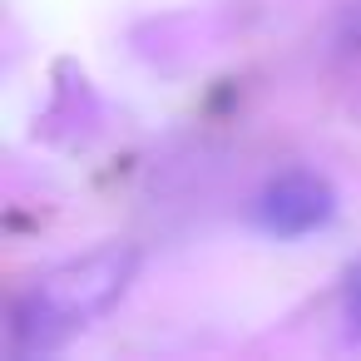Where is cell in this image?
<instances>
[{
    "label": "cell",
    "mask_w": 361,
    "mask_h": 361,
    "mask_svg": "<svg viewBox=\"0 0 361 361\" xmlns=\"http://www.w3.org/2000/svg\"><path fill=\"white\" fill-rule=\"evenodd\" d=\"M346 326H351V336L361 341V267L346 277Z\"/></svg>",
    "instance_id": "obj_3"
},
{
    "label": "cell",
    "mask_w": 361,
    "mask_h": 361,
    "mask_svg": "<svg viewBox=\"0 0 361 361\" xmlns=\"http://www.w3.org/2000/svg\"><path fill=\"white\" fill-rule=\"evenodd\" d=\"M139 272V247L129 243H109L94 247L75 262H60L55 272L35 277V287L11 307V336L20 351H55L65 346L80 326H90L94 317H104L124 287Z\"/></svg>",
    "instance_id": "obj_1"
},
{
    "label": "cell",
    "mask_w": 361,
    "mask_h": 361,
    "mask_svg": "<svg viewBox=\"0 0 361 361\" xmlns=\"http://www.w3.org/2000/svg\"><path fill=\"white\" fill-rule=\"evenodd\" d=\"M331 213H336V188L312 169L277 173L252 203V223L267 238H307V233L326 228Z\"/></svg>",
    "instance_id": "obj_2"
}]
</instances>
